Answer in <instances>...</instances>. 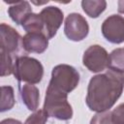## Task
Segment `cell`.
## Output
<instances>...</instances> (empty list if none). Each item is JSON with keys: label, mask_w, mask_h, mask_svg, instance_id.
<instances>
[{"label": "cell", "mask_w": 124, "mask_h": 124, "mask_svg": "<svg viewBox=\"0 0 124 124\" xmlns=\"http://www.w3.org/2000/svg\"><path fill=\"white\" fill-rule=\"evenodd\" d=\"M89 32L87 20L78 13L70 14L64 23V33L66 37L74 42H79L86 38Z\"/></svg>", "instance_id": "obj_7"}, {"label": "cell", "mask_w": 124, "mask_h": 124, "mask_svg": "<svg viewBox=\"0 0 124 124\" xmlns=\"http://www.w3.org/2000/svg\"><path fill=\"white\" fill-rule=\"evenodd\" d=\"M20 97L25 107L32 111H36L40 104V91L33 84H24L19 88Z\"/></svg>", "instance_id": "obj_11"}, {"label": "cell", "mask_w": 124, "mask_h": 124, "mask_svg": "<svg viewBox=\"0 0 124 124\" xmlns=\"http://www.w3.org/2000/svg\"><path fill=\"white\" fill-rule=\"evenodd\" d=\"M124 89V75L108 70L91 78L85 103L90 110L102 112L109 110L121 96Z\"/></svg>", "instance_id": "obj_1"}, {"label": "cell", "mask_w": 124, "mask_h": 124, "mask_svg": "<svg viewBox=\"0 0 124 124\" xmlns=\"http://www.w3.org/2000/svg\"><path fill=\"white\" fill-rule=\"evenodd\" d=\"M40 15L43 18L45 26V35L47 37V39L53 38L62 24L64 18L63 12L57 7L49 6L44 8Z\"/></svg>", "instance_id": "obj_9"}, {"label": "cell", "mask_w": 124, "mask_h": 124, "mask_svg": "<svg viewBox=\"0 0 124 124\" xmlns=\"http://www.w3.org/2000/svg\"><path fill=\"white\" fill-rule=\"evenodd\" d=\"M109 70L124 74V48L113 49L108 55V67Z\"/></svg>", "instance_id": "obj_15"}, {"label": "cell", "mask_w": 124, "mask_h": 124, "mask_svg": "<svg viewBox=\"0 0 124 124\" xmlns=\"http://www.w3.org/2000/svg\"><path fill=\"white\" fill-rule=\"evenodd\" d=\"M90 124H114L112 120V113L109 110L97 112L90 120Z\"/></svg>", "instance_id": "obj_19"}, {"label": "cell", "mask_w": 124, "mask_h": 124, "mask_svg": "<svg viewBox=\"0 0 124 124\" xmlns=\"http://www.w3.org/2000/svg\"><path fill=\"white\" fill-rule=\"evenodd\" d=\"M1 54V77L10 76L14 73V65L15 62L13 60V56L10 55L8 52H6L3 49H0Z\"/></svg>", "instance_id": "obj_17"}, {"label": "cell", "mask_w": 124, "mask_h": 124, "mask_svg": "<svg viewBox=\"0 0 124 124\" xmlns=\"http://www.w3.org/2000/svg\"><path fill=\"white\" fill-rule=\"evenodd\" d=\"M32 13V8L28 1H16L8 9L11 19L17 25L21 24L25 17Z\"/></svg>", "instance_id": "obj_12"}, {"label": "cell", "mask_w": 124, "mask_h": 124, "mask_svg": "<svg viewBox=\"0 0 124 124\" xmlns=\"http://www.w3.org/2000/svg\"><path fill=\"white\" fill-rule=\"evenodd\" d=\"M0 124H22V123L14 118H6V119H3L0 122Z\"/></svg>", "instance_id": "obj_21"}, {"label": "cell", "mask_w": 124, "mask_h": 124, "mask_svg": "<svg viewBox=\"0 0 124 124\" xmlns=\"http://www.w3.org/2000/svg\"><path fill=\"white\" fill-rule=\"evenodd\" d=\"M102 34L111 44L124 42V17L119 15H111L102 24Z\"/></svg>", "instance_id": "obj_8"}, {"label": "cell", "mask_w": 124, "mask_h": 124, "mask_svg": "<svg viewBox=\"0 0 124 124\" xmlns=\"http://www.w3.org/2000/svg\"><path fill=\"white\" fill-rule=\"evenodd\" d=\"M81 7L88 16L96 18L106 10L107 2L105 0H83L81 1Z\"/></svg>", "instance_id": "obj_14"}, {"label": "cell", "mask_w": 124, "mask_h": 124, "mask_svg": "<svg viewBox=\"0 0 124 124\" xmlns=\"http://www.w3.org/2000/svg\"><path fill=\"white\" fill-rule=\"evenodd\" d=\"M24 51L31 53H43L48 46V39L42 33H26L22 37Z\"/></svg>", "instance_id": "obj_10"}, {"label": "cell", "mask_w": 124, "mask_h": 124, "mask_svg": "<svg viewBox=\"0 0 124 124\" xmlns=\"http://www.w3.org/2000/svg\"><path fill=\"white\" fill-rule=\"evenodd\" d=\"M13 74L18 81H24L28 84H36L43 78L44 67L36 58L23 55L15 60Z\"/></svg>", "instance_id": "obj_3"}, {"label": "cell", "mask_w": 124, "mask_h": 124, "mask_svg": "<svg viewBox=\"0 0 124 124\" xmlns=\"http://www.w3.org/2000/svg\"><path fill=\"white\" fill-rule=\"evenodd\" d=\"M78 82L79 74L73 66L59 64L52 69L51 78L48 84L68 94L78 85Z\"/></svg>", "instance_id": "obj_4"}, {"label": "cell", "mask_w": 124, "mask_h": 124, "mask_svg": "<svg viewBox=\"0 0 124 124\" xmlns=\"http://www.w3.org/2000/svg\"><path fill=\"white\" fill-rule=\"evenodd\" d=\"M111 113L114 124H124V103L118 105Z\"/></svg>", "instance_id": "obj_20"}, {"label": "cell", "mask_w": 124, "mask_h": 124, "mask_svg": "<svg viewBox=\"0 0 124 124\" xmlns=\"http://www.w3.org/2000/svg\"><path fill=\"white\" fill-rule=\"evenodd\" d=\"M21 25L27 33H42L45 35V26L40 14L31 13L25 17Z\"/></svg>", "instance_id": "obj_13"}, {"label": "cell", "mask_w": 124, "mask_h": 124, "mask_svg": "<svg viewBox=\"0 0 124 124\" xmlns=\"http://www.w3.org/2000/svg\"><path fill=\"white\" fill-rule=\"evenodd\" d=\"M47 118H48V115L43 108V109L36 110L34 113L30 114L25 120L24 124H46V122L47 121Z\"/></svg>", "instance_id": "obj_18"}, {"label": "cell", "mask_w": 124, "mask_h": 124, "mask_svg": "<svg viewBox=\"0 0 124 124\" xmlns=\"http://www.w3.org/2000/svg\"><path fill=\"white\" fill-rule=\"evenodd\" d=\"M15 94L14 88L9 85L1 86V102H0V111L4 112L10 110L15 106Z\"/></svg>", "instance_id": "obj_16"}, {"label": "cell", "mask_w": 124, "mask_h": 124, "mask_svg": "<svg viewBox=\"0 0 124 124\" xmlns=\"http://www.w3.org/2000/svg\"><path fill=\"white\" fill-rule=\"evenodd\" d=\"M118 5V12L122 15H124V0H120L117 3Z\"/></svg>", "instance_id": "obj_22"}, {"label": "cell", "mask_w": 124, "mask_h": 124, "mask_svg": "<svg viewBox=\"0 0 124 124\" xmlns=\"http://www.w3.org/2000/svg\"><path fill=\"white\" fill-rule=\"evenodd\" d=\"M82 64L92 73L102 72L108 67V54L103 46L92 45L84 51Z\"/></svg>", "instance_id": "obj_6"}, {"label": "cell", "mask_w": 124, "mask_h": 124, "mask_svg": "<svg viewBox=\"0 0 124 124\" xmlns=\"http://www.w3.org/2000/svg\"><path fill=\"white\" fill-rule=\"evenodd\" d=\"M45 111L48 117L58 120H70L73 117V108L68 102V94L48 84L44 103Z\"/></svg>", "instance_id": "obj_2"}, {"label": "cell", "mask_w": 124, "mask_h": 124, "mask_svg": "<svg viewBox=\"0 0 124 124\" xmlns=\"http://www.w3.org/2000/svg\"><path fill=\"white\" fill-rule=\"evenodd\" d=\"M0 49L5 50L16 59L23 56L21 55V50L24 51L22 37L16 29L6 23H1L0 25Z\"/></svg>", "instance_id": "obj_5"}]
</instances>
